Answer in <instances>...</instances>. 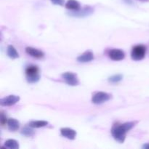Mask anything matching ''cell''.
Segmentation results:
<instances>
[{"mask_svg":"<svg viewBox=\"0 0 149 149\" xmlns=\"http://www.w3.org/2000/svg\"><path fill=\"white\" fill-rule=\"evenodd\" d=\"M136 122H130L124 124L116 123L112 127L111 135L117 142L123 143L126 138V135L131 129L135 127Z\"/></svg>","mask_w":149,"mask_h":149,"instance_id":"1","label":"cell"},{"mask_svg":"<svg viewBox=\"0 0 149 149\" xmlns=\"http://www.w3.org/2000/svg\"><path fill=\"white\" fill-rule=\"evenodd\" d=\"M26 77L28 82L36 83L40 79L39 68L36 65H29L26 69Z\"/></svg>","mask_w":149,"mask_h":149,"instance_id":"2","label":"cell"},{"mask_svg":"<svg viewBox=\"0 0 149 149\" xmlns=\"http://www.w3.org/2000/svg\"><path fill=\"white\" fill-rule=\"evenodd\" d=\"M146 53V48L143 45H137L134 47L131 52V58L133 61H139L143 59Z\"/></svg>","mask_w":149,"mask_h":149,"instance_id":"3","label":"cell"},{"mask_svg":"<svg viewBox=\"0 0 149 149\" xmlns=\"http://www.w3.org/2000/svg\"><path fill=\"white\" fill-rule=\"evenodd\" d=\"M62 78L70 86H77L79 84L78 77L75 73L65 72L62 74Z\"/></svg>","mask_w":149,"mask_h":149,"instance_id":"4","label":"cell"},{"mask_svg":"<svg viewBox=\"0 0 149 149\" xmlns=\"http://www.w3.org/2000/svg\"><path fill=\"white\" fill-rule=\"evenodd\" d=\"M111 99V95L108 93H104V92H98L96 93L92 98V102L93 103L96 105L102 104L105 102L108 101Z\"/></svg>","mask_w":149,"mask_h":149,"instance_id":"5","label":"cell"},{"mask_svg":"<svg viewBox=\"0 0 149 149\" xmlns=\"http://www.w3.org/2000/svg\"><path fill=\"white\" fill-rule=\"evenodd\" d=\"M94 13V10L91 7H85L82 9L77 10V11H71L68 14L71 16H74V17H87V16L90 15Z\"/></svg>","mask_w":149,"mask_h":149,"instance_id":"6","label":"cell"},{"mask_svg":"<svg viewBox=\"0 0 149 149\" xmlns=\"http://www.w3.org/2000/svg\"><path fill=\"white\" fill-rule=\"evenodd\" d=\"M20 100V97L14 95L7 96L0 100V105L1 106H11L15 104Z\"/></svg>","mask_w":149,"mask_h":149,"instance_id":"7","label":"cell"},{"mask_svg":"<svg viewBox=\"0 0 149 149\" xmlns=\"http://www.w3.org/2000/svg\"><path fill=\"white\" fill-rule=\"evenodd\" d=\"M109 56L112 61H122L125 58V54L122 49H113L109 51Z\"/></svg>","mask_w":149,"mask_h":149,"instance_id":"8","label":"cell"},{"mask_svg":"<svg viewBox=\"0 0 149 149\" xmlns=\"http://www.w3.org/2000/svg\"><path fill=\"white\" fill-rule=\"evenodd\" d=\"M61 134L63 137L69 140H74L77 136V132L71 128H61Z\"/></svg>","mask_w":149,"mask_h":149,"instance_id":"9","label":"cell"},{"mask_svg":"<svg viewBox=\"0 0 149 149\" xmlns=\"http://www.w3.org/2000/svg\"><path fill=\"white\" fill-rule=\"evenodd\" d=\"M26 52L29 55L35 58H42L45 55V53L42 50H39V49H36V48L31 47H28L26 48Z\"/></svg>","mask_w":149,"mask_h":149,"instance_id":"10","label":"cell"},{"mask_svg":"<svg viewBox=\"0 0 149 149\" xmlns=\"http://www.w3.org/2000/svg\"><path fill=\"white\" fill-rule=\"evenodd\" d=\"M93 59H94V55L91 51H87L77 58V61L81 63L90 62Z\"/></svg>","mask_w":149,"mask_h":149,"instance_id":"11","label":"cell"},{"mask_svg":"<svg viewBox=\"0 0 149 149\" xmlns=\"http://www.w3.org/2000/svg\"><path fill=\"white\" fill-rule=\"evenodd\" d=\"M7 126H8L9 130L11 132H15V131L18 130L20 128V122L15 119H9L7 121Z\"/></svg>","mask_w":149,"mask_h":149,"instance_id":"12","label":"cell"},{"mask_svg":"<svg viewBox=\"0 0 149 149\" xmlns=\"http://www.w3.org/2000/svg\"><path fill=\"white\" fill-rule=\"evenodd\" d=\"M65 7L71 11H77L81 9V6L77 0H68L65 4Z\"/></svg>","mask_w":149,"mask_h":149,"instance_id":"13","label":"cell"},{"mask_svg":"<svg viewBox=\"0 0 149 149\" xmlns=\"http://www.w3.org/2000/svg\"><path fill=\"white\" fill-rule=\"evenodd\" d=\"M7 54L11 59H16L19 58V54L13 45H9L7 49Z\"/></svg>","mask_w":149,"mask_h":149,"instance_id":"14","label":"cell"},{"mask_svg":"<svg viewBox=\"0 0 149 149\" xmlns=\"http://www.w3.org/2000/svg\"><path fill=\"white\" fill-rule=\"evenodd\" d=\"M4 148H10V149H17L19 148L18 142L15 140L10 139L7 140L4 143Z\"/></svg>","mask_w":149,"mask_h":149,"instance_id":"15","label":"cell"},{"mask_svg":"<svg viewBox=\"0 0 149 149\" xmlns=\"http://www.w3.org/2000/svg\"><path fill=\"white\" fill-rule=\"evenodd\" d=\"M48 125V122L46 121L39 120V121H32L29 122V125L33 128H41L43 127L47 126Z\"/></svg>","mask_w":149,"mask_h":149,"instance_id":"16","label":"cell"},{"mask_svg":"<svg viewBox=\"0 0 149 149\" xmlns=\"http://www.w3.org/2000/svg\"><path fill=\"white\" fill-rule=\"evenodd\" d=\"M21 134L26 137H31L34 135V131H33V127L28 125L23 128V130H21Z\"/></svg>","mask_w":149,"mask_h":149,"instance_id":"17","label":"cell"},{"mask_svg":"<svg viewBox=\"0 0 149 149\" xmlns=\"http://www.w3.org/2000/svg\"><path fill=\"white\" fill-rule=\"evenodd\" d=\"M122 79H123V76L121 75V74H116V75H113L109 77V81L111 83H116L122 81Z\"/></svg>","mask_w":149,"mask_h":149,"instance_id":"18","label":"cell"},{"mask_svg":"<svg viewBox=\"0 0 149 149\" xmlns=\"http://www.w3.org/2000/svg\"><path fill=\"white\" fill-rule=\"evenodd\" d=\"M7 119L6 116L4 115V113L3 112H1V117H0V122H1V125L2 126H4L6 123H7Z\"/></svg>","mask_w":149,"mask_h":149,"instance_id":"19","label":"cell"},{"mask_svg":"<svg viewBox=\"0 0 149 149\" xmlns=\"http://www.w3.org/2000/svg\"><path fill=\"white\" fill-rule=\"evenodd\" d=\"M52 1V4H55V5H63L64 0H50Z\"/></svg>","mask_w":149,"mask_h":149,"instance_id":"20","label":"cell"},{"mask_svg":"<svg viewBox=\"0 0 149 149\" xmlns=\"http://www.w3.org/2000/svg\"><path fill=\"white\" fill-rule=\"evenodd\" d=\"M143 148L144 149H149V143H146L143 146Z\"/></svg>","mask_w":149,"mask_h":149,"instance_id":"21","label":"cell"}]
</instances>
